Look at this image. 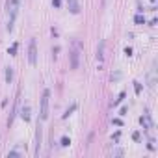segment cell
<instances>
[{"instance_id":"ba28073f","label":"cell","mask_w":158,"mask_h":158,"mask_svg":"<svg viewBox=\"0 0 158 158\" xmlns=\"http://www.w3.org/2000/svg\"><path fill=\"white\" fill-rule=\"evenodd\" d=\"M6 80H8V82H11V80H13V69H11V67H8V69H6Z\"/></svg>"},{"instance_id":"7c38bea8","label":"cell","mask_w":158,"mask_h":158,"mask_svg":"<svg viewBox=\"0 0 158 158\" xmlns=\"http://www.w3.org/2000/svg\"><path fill=\"white\" fill-rule=\"evenodd\" d=\"M102 2H106V0H102Z\"/></svg>"},{"instance_id":"9c48e42d","label":"cell","mask_w":158,"mask_h":158,"mask_svg":"<svg viewBox=\"0 0 158 158\" xmlns=\"http://www.w3.org/2000/svg\"><path fill=\"white\" fill-rule=\"evenodd\" d=\"M15 52H17V45H13V47H11V50H10V54H11V56H15Z\"/></svg>"},{"instance_id":"30bf717a","label":"cell","mask_w":158,"mask_h":158,"mask_svg":"<svg viewBox=\"0 0 158 158\" xmlns=\"http://www.w3.org/2000/svg\"><path fill=\"white\" fill-rule=\"evenodd\" d=\"M136 23H143V17L141 15H136Z\"/></svg>"},{"instance_id":"8992f818","label":"cell","mask_w":158,"mask_h":158,"mask_svg":"<svg viewBox=\"0 0 158 158\" xmlns=\"http://www.w3.org/2000/svg\"><path fill=\"white\" fill-rule=\"evenodd\" d=\"M21 115H23L24 121H30V106H24V108L21 110Z\"/></svg>"},{"instance_id":"277c9868","label":"cell","mask_w":158,"mask_h":158,"mask_svg":"<svg viewBox=\"0 0 158 158\" xmlns=\"http://www.w3.org/2000/svg\"><path fill=\"white\" fill-rule=\"evenodd\" d=\"M71 58H73V61H71V67H73V69H76V67H78V43H74Z\"/></svg>"},{"instance_id":"3957f363","label":"cell","mask_w":158,"mask_h":158,"mask_svg":"<svg viewBox=\"0 0 158 158\" xmlns=\"http://www.w3.org/2000/svg\"><path fill=\"white\" fill-rule=\"evenodd\" d=\"M28 61L32 65L37 63V47H35V39H30V45H28Z\"/></svg>"},{"instance_id":"7a4b0ae2","label":"cell","mask_w":158,"mask_h":158,"mask_svg":"<svg viewBox=\"0 0 158 158\" xmlns=\"http://www.w3.org/2000/svg\"><path fill=\"white\" fill-rule=\"evenodd\" d=\"M48 99H50V91L45 89L43 99H41V114H39L41 121H47V119H48Z\"/></svg>"},{"instance_id":"5b68a950","label":"cell","mask_w":158,"mask_h":158,"mask_svg":"<svg viewBox=\"0 0 158 158\" xmlns=\"http://www.w3.org/2000/svg\"><path fill=\"white\" fill-rule=\"evenodd\" d=\"M69 10H71V13H78L80 11V6H78V0H69Z\"/></svg>"},{"instance_id":"8fae6325","label":"cell","mask_w":158,"mask_h":158,"mask_svg":"<svg viewBox=\"0 0 158 158\" xmlns=\"http://www.w3.org/2000/svg\"><path fill=\"white\" fill-rule=\"evenodd\" d=\"M69 143H71V141H69L67 138H63V139H61V145H69Z\"/></svg>"},{"instance_id":"6da1fadb","label":"cell","mask_w":158,"mask_h":158,"mask_svg":"<svg viewBox=\"0 0 158 158\" xmlns=\"http://www.w3.org/2000/svg\"><path fill=\"white\" fill-rule=\"evenodd\" d=\"M17 11H19V2H17V0H6V13H8V24H6V30H8V32L13 30V23H15Z\"/></svg>"},{"instance_id":"52a82bcc","label":"cell","mask_w":158,"mask_h":158,"mask_svg":"<svg viewBox=\"0 0 158 158\" xmlns=\"http://www.w3.org/2000/svg\"><path fill=\"white\" fill-rule=\"evenodd\" d=\"M104 41H101V47H99V50H97V58H99V61H102V58H104Z\"/></svg>"}]
</instances>
